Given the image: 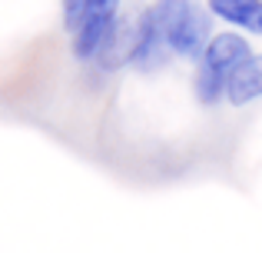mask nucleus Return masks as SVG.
I'll use <instances>...</instances> for the list:
<instances>
[{"label": "nucleus", "instance_id": "nucleus-7", "mask_svg": "<svg viewBox=\"0 0 262 253\" xmlns=\"http://www.w3.org/2000/svg\"><path fill=\"white\" fill-rule=\"evenodd\" d=\"M226 100L232 107H246L252 100H262V53H252L246 64L236 67V73L226 84Z\"/></svg>", "mask_w": 262, "mask_h": 253}, {"label": "nucleus", "instance_id": "nucleus-8", "mask_svg": "<svg viewBox=\"0 0 262 253\" xmlns=\"http://www.w3.org/2000/svg\"><path fill=\"white\" fill-rule=\"evenodd\" d=\"M83 10H86V0H60V17H63L67 33L77 30V24H80V17H83Z\"/></svg>", "mask_w": 262, "mask_h": 253}, {"label": "nucleus", "instance_id": "nucleus-2", "mask_svg": "<svg viewBox=\"0 0 262 253\" xmlns=\"http://www.w3.org/2000/svg\"><path fill=\"white\" fill-rule=\"evenodd\" d=\"M153 10L163 24V33H166L173 57L196 64L203 47L212 37V20L216 17L209 13V7L199 4V0H156Z\"/></svg>", "mask_w": 262, "mask_h": 253}, {"label": "nucleus", "instance_id": "nucleus-6", "mask_svg": "<svg viewBox=\"0 0 262 253\" xmlns=\"http://www.w3.org/2000/svg\"><path fill=\"white\" fill-rule=\"evenodd\" d=\"M206 7L232 30H243L249 37L262 33V0H206Z\"/></svg>", "mask_w": 262, "mask_h": 253}, {"label": "nucleus", "instance_id": "nucleus-3", "mask_svg": "<svg viewBox=\"0 0 262 253\" xmlns=\"http://www.w3.org/2000/svg\"><path fill=\"white\" fill-rule=\"evenodd\" d=\"M123 13V0H86V10L80 17L77 30L70 33V53L77 64H90L100 50L106 30Z\"/></svg>", "mask_w": 262, "mask_h": 253}, {"label": "nucleus", "instance_id": "nucleus-4", "mask_svg": "<svg viewBox=\"0 0 262 253\" xmlns=\"http://www.w3.org/2000/svg\"><path fill=\"white\" fill-rule=\"evenodd\" d=\"M173 60V50L166 44V33H163V24L156 17L153 4L143 7L136 13V44H133V70L140 73H156Z\"/></svg>", "mask_w": 262, "mask_h": 253}, {"label": "nucleus", "instance_id": "nucleus-1", "mask_svg": "<svg viewBox=\"0 0 262 253\" xmlns=\"http://www.w3.org/2000/svg\"><path fill=\"white\" fill-rule=\"evenodd\" d=\"M252 57V47L243 30H219L209 37L196 60V77H192V90L203 107H216L226 100V84L236 73L239 64Z\"/></svg>", "mask_w": 262, "mask_h": 253}, {"label": "nucleus", "instance_id": "nucleus-5", "mask_svg": "<svg viewBox=\"0 0 262 253\" xmlns=\"http://www.w3.org/2000/svg\"><path fill=\"white\" fill-rule=\"evenodd\" d=\"M133 44H136V17L133 13H120L113 20V27L106 30L96 57L90 60L93 70L100 77H110V73H120L123 67L133 64Z\"/></svg>", "mask_w": 262, "mask_h": 253}]
</instances>
